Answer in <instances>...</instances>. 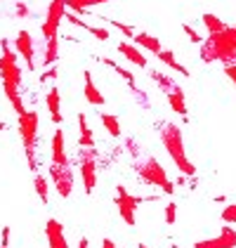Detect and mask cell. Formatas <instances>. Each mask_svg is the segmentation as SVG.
Returning a JSON list of instances; mask_svg holds the SVG:
<instances>
[{
    "mask_svg": "<svg viewBox=\"0 0 236 248\" xmlns=\"http://www.w3.org/2000/svg\"><path fill=\"white\" fill-rule=\"evenodd\" d=\"M0 80H2V90H5V97L12 102L17 116H21L26 109H24V102H21L19 95V85H21V69L17 64V52L10 50L7 40H2V57H0Z\"/></svg>",
    "mask_w": 236,
    "mask_h": 248,
    "instance_id": "1",
    "label": "cell"
},
{
    "mask_svg": "<svg viewBox=\"0 0 236 248\" xmlns=\"http://www.w3.org/2000/svg\"><path fill=\"white\" fill-rule=\"evenodd\" d=\"M201 59L232 64L236 59V26H227L224 31L208 36V40L201 47Z\"/></svg>",
    "mask_w": 236,
    "mask_h": 248,
    "instance_id": "2",
    "label": "cell"
},
{
    "mask_svg": "<svg viewBox=\"0 0 236 248\" xmlns=\"http://www.w3.org/2000/svg\"><path fill=\"white\" fill-rule=\"evenodd\" d=\"M161 142H163V147H165V152L168 156L175 161L177 170L182 172V175H196V168H194V163H189V158H187V152H184V142H182V130L173 125V123H165L163 128H161Z\"/></svg>",
    "mask_w": 236,
    "mask_h": 248,
    "instance_id": "3",
    "label": "cell"
},
{
    "mask_svg": "<svg viewBox=\"0 0 236 248\" xmlns=\"http://www.w3.org/2000/svg\"><path fill=\"white\" fill-rule=\"evenodd\" d=\"M19 135L24 142V152L29 158V168L36 170V137H38V114L36 111H24L19 116Z\"/></svg>",
    "mask_w": 236,
    "mask_h": 248,
    "instance_id": "4",
    "label": "cell"
},
{
    "mask_svg": "<svg viewBox=\"0 0 236 248\" xmlns=\"http://www.w3.org/2000/svg\"><path fill=\"white\" fill-rule=\"evenodd\" d=\"M135 170H137L139 180H142L144 185H151V187H161V189L165 191V194H173V191H175L173 182L168 180V172H165V168H163V166L158 163L154 156H151V158H147L144 163L135 166Z\"/></svg>",
    "mask_w": 236,
    "mask_h": 248,
    "instance_id": "5",
    "label": "cell"
},
{
    "mask_svg": "<svg viewBox=\"0 0 236 248\" xmlns=\"http://www.w3.org/2000/svg\"><path fill=\"white\" fill-rule=\"evenodd\" d=\"M66 15V0H52L50 7H47V15H45V21H43V38H57L59 33V24Z\"/></svg>",
    "mask_w": 236,
    "mask_h": 248,
    "instance_id": "6",
    "label": "cell"
},
{
    "mask_svg": "<svg viewBox=\"0 0 236 248\" xmlns=\"http://www.w3.org/2000/svg\"><path fill=\"white\" fill-rule=\"evenodd\" d=\"M144 199H139V196H133V194H128V189L120 185L116 189V206H118V213L123 215V220H125V225H135V210L137 206L142 203Z\"/></svg>",
    "mask_w": 236,
    "mask_h": 248,
    "instance_id": "7",
    "label": "cell"
},
{
    "mask_svg": "<svg viewBox=\"0 0 236 248\" xmlns=\"http://www.w3.org/2000/svg\"><path fill=\"white\" fill-rule=\"evenodd\" d=\"M80 175H83V187L88 194H92L97 185V154L92 149L80 152Z\"/></svg>",
    "mask_w": 236,
    "mask_h": 248,
    "instance_id": "8",
    "label": "cell"
},
{
    "mask_svg": "<svg viewBox=\"0 0 236 248\" xmlns=\"http://www.w3.org/2000/svg\"><path fill=\"white\" fill-rule=\"evenodd\" d=\"M50 175H52V182H55V189L61 199H69L71 191H74V172L71 166H50Z\"/></svg>",
    "mask_w": 236,
    "mask_h": 248,
    "instance_id": "9",
    "label": "cell"
},
{
    "mask_svg": "<svg viewBox=\"0 0 236 248\" xmlns=\"http://www.w3.org/2000/svg\"><path fill=\"white\" fill-rule=\"evenodd\" d=\"M15 50H17V55L24 57L26 66H29L31 71H36V64H33V38H31L29 31H19V33H17V38H15Z\"/></svg>",
    "mask_w": 236,
    "mask_h": 248,
    "instance_id": "10",
    "label": "cell"
},
{
    "mask_svg": "<svg viewBox=\"0 0 236 248\" xmlns=\"http://www.w3.org/2000/svg\"><path fill=\"white\" fill-rule=\"evenodd\" d=\"M234 246H236V232L232 227H222L220 236L198 241L194 248H234Z\"/></svg>",
    "mask_w": 236,
    "mask_h": 248,
    "instance_id": "11",
    "label": "cell"
},
{
    "mask_svg": "<svg viewBox=\"0 0 236 248\" xmlns=\"http://www.w3.org/2000/svg\"><path fill=\"white\" fill-rule=\"evenodd\" d=\"M45 234H47V244H50V248H69L66 239H64V227H61V222H57V220H47Z\"/></svg>",
    "mask_w": 236,
    "mask_h": 248,
    "instance_id": "12",
    "label": "cell"
},
{
    "mask_svg": "<svg viewBox=\"0 0 236 248\" xmlns=\"http://www.w3.org/2000/svg\"><path fill=\"white\" fill-rule=\"evenodd\" d=\"M52 163L55 166H69V156H66V147H64V130L57 128L52 135Z\"/></svg>",
    "mask_w": 236,
    "mask_h": 248,
    "instance_id": "13",
    "label": "cell"
},
{
    "mask_svg": "<svg viewBox=\"0 0 236 248\" xmlns=\"http://www.w3.org/2000/svg\"><path fill=\"white\" fill-rule=\"evenodd\" d=\"M45 102H47V111H50L52 123L59 125L61 123V97H59V88H50L47 95H45Z\"/></svg>",
    "mask_w": 236,
    "mask_h": 248,
    "instance_id": "14",
    "label": "cell"
},
{
    "mask_svg": "<svg viewBox=\"0 0 236 248\" xmlns=\"http://www.w3.org/2000/svg\"><path fill=\"white\" fill-rule=\"evenodd\" d=\"M83 78H85V88H83V93H85L88 104H92V107H102V104H104V95L99 93V88L92 83V74H90V71H83Z\"/></svg>",
    "mask_w": 236,
    "mask_h": 248,
    "instance_id": "15",
    "label": "cell"
},
{
    "mask_svg": "<svg viewBox=\"0 0 236 248\" xmlns=\"http://www.w3.org/2000/svg\"><path fill=\"white\" fill-rule=\"evenodd\" d=\"M118 52L123 55V57L128 59V62H133V64H137L139 69H144L147 66V57L142 55L137 50V45H130V43H118V47H116Z\"/></svg>",
    "mask_w": 236,
    "mask_h": 248,
    "instance_id": "16",
    "label": "cell"
},
{
    "mask_svg": "<svg viewBox=\"0 0 236 248\" xmlns=\"http://www.w3.org/2000/svg\"><path fill=\"white\" fill-rule=\"evenodd\" d=\"M78 125H80V149H92L95 147V135H92V130H90V125H88V118H85V114H78Z\"/></svg>",
    "mask_w": 236,
    "mask_h": 248,
    "instance_id": "17",
    "label": "cell"
},
{
    "mask_svg": "<svg viewBox=\"0 0 236 248\" xmlns=\"http://www.w3.org/2000/svg\"><path fill=\"white\" fill-rule=\"evenodd\" d=\"M168 95V102H170V107H173V111L175 114H187V104H184V93H182V88L179 85H175L173 90H168L165 93Z\"/></svg>",
    "mask_w": 236,
    "mask_h": 248,
    "instance_id": "18",
    "label": "cell"
},
{
    "mask_svg": "<svg viewBox=\"0 0 236 248\" xmlns=\"http://www.w3.org/2000/svg\"><path fill=\"white\" fill-rule=\"evenodd\" d=\"M135 45H142L144 50H151L154 55H158L163 47H161V40L149 36V33H135Z\"/></svg>",
    "mask_w": 236,
    "mask_h": 248,
    "instance_id": "19",
    "label": "cell"
},
{
    "mask_svg": "<svg viewBox=\"0 0 236 248\" xmlns=\"http://www.w3.org/2000/svg\"><path fill=\"white\" fill-rule=\"evenodd\" d=\"M156 57L161 59L163 64H168L170 69H175L177 74H182V76H189V69H184V66H182V64H179V62L175 59V55H173L170 50H161V52H158Z\"/></svg>",
    "mask_w": 236,
    "mask_h": 248,
    "instance_id": "20",
    "label": "cell"
},
{
    "mask_svg": "<svg viewBox=\"0 0 236 248\" xmlns=\"http://www.w3.org/2000/svg\"><path fill=\"white\" fill-rule=\"evenodd\" d=\"M47 45H45V59H43V64L45 66H50V64H55L59 59V38H50L45 40Z\"/></svg>",
    "mask_w": 236,
    "mask_h": 248,
    "instance_id": "21",
    "label": "cell"
},
{
    "mask_svg": "<svg viewBox=\"0 0 236 248\" xmlns=\"http://www.w3.org/2000/svg\"><path fill=\"white\" fill-rule=\"evenodd\" d=\"M102 123H104V128H106V133L111 135V137H120V123H118V116L114 114H102Z\"/></svg>",
    "mask_w": 236,
    "mask_h": 248,
    "instance_id": "22",
    "label": "cell"
},
{
    "mask_svg": "<svg viewBox=\"0 0 236 248\" xmlns=\"http://www.w3.org/2000/svg\"><path fill=\"white\" fill-rule=\"evenodd\" d=\"M203 24H206V29H208V33H210V36L227 29V24H224V21H220L215 15H210V12H206V15H203Z\"/></svg>",
    "mask_w": 236,
    "mask_h": 248,
    "instance_id": "23",
    "label": "cell"
},
{
    "mask_svg": "<svg viewBox=\"0 0 236 248\" xmlns=\"http://www.w3.org/2000/svg\"><path fill=\"white\" fill-rule=\"evenodd\" d=\"M104 64H109V66H111V69L116 71L118 76H123L125 80H128V83H130V88H135V78H133V74H130V71H125L123 66H118L116 62H111V59H104Z\"/></svg>",
    "mask_w": 236,
    "mask_h": 248,
    "instance_id": "24",
    "label": "cell"
},
{
    "mask_svg": "<svg viewBox=\"0 0 236 248\" xmlns=\"http://www.w3.org/2000/svg\"><path fill=\"white\" fill-rule=\"evenodd\" d=\"M33 185H36V191H38L40 201H43V203H47V180H45L43 175H36Z\"/></svg>",
    "mask_w": 236,
    "mask_h": 248,
    "instance_id": "25",
    "label": "cell"
},
{
    "mask_svg": "<svg viewBox=\"0 0 236 248\" xmlns=\"http://www.w3.org/2000/svg\"><path fill=\"white\" fill-rule=\"evenodd\" d=\"M66 7H71L74 12L88 15V0H66Z\"/></svg>",
    "mask_w": 236,
    "mask_h": 248,
    "instance_id": "26",
    "label": "cell"
},
{
    "mask_svg": "<svg viewBox=\"0 0 236 248\" xmlns=\"http://www.w3.org/2000/svg\"><path fill=\"white\" fill-rule=\"evenodd\" d=\"M151 78H154V80H158V83L163 85V93H168V90H173V88H175V85H177L175 80H170V78H165V76H163V74H151Z\"/></svg>",
    "mask_w": 236,
    "mask_h": 248,
    "instance_id": "27",
    "label": "cell"
},
{
    "mask_svg": "<svg viewBox=\"0 0 236 248\" xmlns=\"http://www.w3.org/2000/svg\"><path fill=\"white\" fill-rule=\"evenodd\" d=\"M175 217H177V206H175V201H170L168 208H165V222L168 225H175Z\"/></svg>",
    "mask_w": 236,
    "mask_h": 248,
    "instance_id": "28",
    "label": "cell"
},
{
    "mask_svg": "<svg viewBox=\"0 0 236 248\" xmlns=\"http://www.w3.org/2000/svg\"><path fill=\"white\" fill-rule=\"evenodd\" d=\"M85 31H90L95 38H99V40H109V31H104V29H95V26H83Z\"/></svg>",
    "mask_w": 236,
    "mask_h": 248,
    "instance_id": "29",
    "label": "cell"
},
{
    "mask_svg": "<svg viewBox=\"0 0 236 248\" xmlns=\"http://www.w3.org/2000/svg\"><path fill=\"white\" fill-rule=\"evenodd\" d=\"M222 220H224V222H236V206L234 203H232L229 208L222 210Z\"/></svg>",
    "mask_w": 236,
    "mask_h": 248,
    "instance_id": "30",
    "label": "cell"
},
{
    "mask_svg": "<svg viewBox=\"0 0 236 248\" xmlns=\"http://www.w3.org/2000/svg\"><path fill=\"white\" fill-rule=\"evenodd\" d=\"M114 26H118V31L125 33L128 38H135V29H133V26H125V24H118V21H114Z\"/></svg>",
    "mask_w": 236,
    "mask_h": 248,
    "instance_id": "31",
    "label": "cell"
},
{
    "mask_svg": "<svg viewBox=\"0 0 236 248\" xmlns=\"http://www.w3.org/2000/svg\"><path fill=\"white\" fill-rule=\"evenodd\" d=\"M224 74H227V78H232V83L236 85V64L232 62V64H224Z\"/></svg>",
    "mask_w": 236,
    "mask_h": 248,
    "instance_id": "32",
    "label": "cell"
},
{
    "mask_svg": "<svg viewBox=\"0 0 236 248\" xmlns=\"http://www.w3.org/2000/svg\"><path fill=\"white\" fill-rule=\"evenodd\" d=\"M182 29H184V31H187V36H189V38L194 40V43H203V38H201V36H198L196 31H194V29H192V26H189V24H184V26H182Z\"/></svg>",
    "mask_w": 236,
    "mask_h": 248,
    "instance_id": "33",
    "label": "cell"
},
{
    "mask_svg": "<svg viewBox=\"0 0 236 248\" xmlns=\"http://www.w3.org/2000/svg\"><path fill=\"white\" fill-rule=\"evenodd\" d=\"M0 248H10V227L2 229V244H0Z\"/></svg>",
    "mask_w": 236,
    "mask_h": 248,
    "instance_id": "34",
    "label": "cell"
},
{
    "mask_svg": "<svg viewBox=\"0 0 236 248\" xmlns=\"http://www.w3.org/2000/svg\"><path fill=\"white\" fill-rule=\"evenodd\" d=\"M17 17H29V7L24 5V2H17Z\"/></svg>",
    "mask_w": 236,
    "mask_h": 248,
    "instance_id": "35",
    "label": "cell"
},
{
    "mask_svg": "<svg viewBox=\"0 0 236 248\" xmlns=\"http://www.w3.org/2000/svg\"><path fill=\"white\" fill-rule=\"evenodd\" d=\"M50 78H57V69H50L47 74H43V78H40V80H50Z\"/></svg>",
    "mask_w": 236,
    "mask_h": 248,
    "instance_id": "36",
    "label": "cell"
},
{
    "mask_svg": "<svg viewBox=\"0 0 236 248\" xmlns=\"http://www.w3.org/2000/svg\"><path fill=\"white\" fill-rule=\"evenodd\" d=\"M102 248H116V244H114L111 239H104V241H102Z\"/></svg>",
    "mask_w": 236,
    "mask_h": 248,
    "instance_id": "37",
    "label": "cell"
},
{
    "mask_svg": "<svg viewBox=\"0 0 236 248\" xmlns=\"http://www.w3.org/2000/svg\"><path fill=\"white\" fill-rule=\"evenodd\" d=\"M102 2H109V0H88V7H92V5H102Z\"/></svg>",
    "mask_w": 236,
    "mask_h": 248,
    "instance_id": "38",
    "label": "cell"
},
{
    "mask_svg": "<svg viewBox=\"0 0 236 248\" xmlns=\"http://www.w3.org/2000/svg\"><path fill=\"white\" fill-rule=\"evenodd\" d=\"M90 244H88V239H80V244H78V248H88Z\"/></svg>",
    "mask_w": 236,
    "mask_h": 248,
    "instance_id": "39",
    "label": "cell"
},
{
    "mask_svg": "<svg viewBox=\"0 0 236 248\" xmlns=\"http://www.w3.org/2000/svg\"><path fill=\"white\" fill-rule=\"evenodd\" d=\"M5 128H7V125H5V123H0V130H5Z\"/></svg>",
    "mask_w": 236,
    "mask_h": 248,
    "instance_id": "40",
    "label": "cell"
},
{
    "mask_svg": "<svg viewBox=\"0 0 236 248\" xmlns=\"http://www.w3.org/2000/svg\"><path fill=\"white\" fill-rule=\"evenodd\" d=\"M139 248H147V246H144V244H139Z\"/></svg>",
    "mask_w": 236,
    "mask_h": 248,
    "instance_id": "41",
    "label": "cell"
},
{
    "mask_svg": "<svg viewBox=\"0 0 236 248\" xmlns=\"http://www.w3.org/2000/svg\"><path fill=\"white\" fill-rule=\"evenodd\" d=\"M17 2H19V0H17Z\"/></svg>",
    "mask_w": 236,
    "mask_h": 248,
    "instance_id": "42",
    "label": "cell"
}]
</instances>
